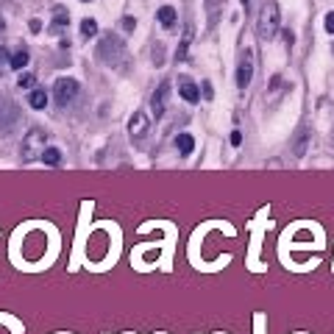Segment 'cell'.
<instances>
[{
	"label": "cell",
	"instance_id": "cell-1",
	"mask_svg": "<svg viewBox=\"0 0 334 334\" xmlns=\"http://www.w3.org/2000/svg\"><path fill=\"white\" fill-rule=\"evenodd\" d=\"M279 22H282V11H279L276 0H265L259 11V20H256V34L262 39H273L279 34Z\"/></svg>",
	"mask_w": 334,
	"mask_h": 334
},
{
	"label": "cell",
	"instance_id": "cell-2",
	"mask_svg": "<svg viewBox=\"0 0 334 334\" xmlns=\"http://www.w3.org/2000/svg\"><path fill=\"white\" fill-rule=\"evenodd\" d=\"M95 56H98V62L109 64V67H117V64L123 62V56H125L123 39L117 37V34H109V37H103V39H100V45H98V50H95Z\"/></svg>",
	"mask_w": 334,
	"mask_h": 334
},
{
	"label": "cell",
	"instance_id": "cell-3",
	"mask_svg": "<svg viewBox=\"0 0 334 334\" xmlns=\"http://www.w3.org/2000/svg\"><path fill=\"white\" fill-rule=\"evenodd\" d=\"M42 153H45V131L31 128L25 134V140H22V162H34Z\"/></svg>",
	"mask_w": 334,
	"mask_h": 334
},
{
	"label": "cell",
	"instance_id": "cell-4",
	"mask_svg": "<svg viewBox=\"0 0 334 334\" xmlns=\"http://www.w3.org/2000/svg\"><path fill=\"white\" fill-rule=\"evenodd\" d=\"M17 120H20V109L14 106V100L6 98V95H0V131L9 134Z\"/></svg>",
	"mask_w": 334,
	"mask_h": 334
},
{
	"label": "cell",
	"instance_id": "cell-5",
	"mask_svg": "<svg viewBox=\"0 0 334 334\" xmlns=\"http://www.w3.org/2000/svg\"><path fill=\"white\" fill-rule=\"evenodd\" d=\"M75 95H78V81L75 78H59L56 87H53V98H56V103H62V106H67Z\"/></svg>",
	"mask_w": 334,
	"mask_h": 334
},
{
	"label": "cell",
	"instance_id": "cell-6",
	"mask_svg": "<svg viewBox=\"0 0 334 334\" xmlns=\"http://www.w3.org/2000/svg\"><path fill=\"white\" fill-rule=\"evenodd\" d=\"M250 78H254V50L250 47H245V53H242L240 64H237V87L245 89Z\"/></svg>",
	"mask_w": 334,
	"mask_h": 334
},
{
	"label": "cell",
	"instance_id": "cell-7",
	"mask_svg": "<svg viewBox=\"0 0 334 334\" xmlns=\"http://www.w3.org/2000/svg\"><path fill=\"white\" fill-rule=\"evenodd\" d=\"M167 92H170V84H159V89L153 92V98H151V106H153V117H162L164 115V103H167Z\"/></svg>",
	"mask_w": 334,
	"mask_h": 334
},
{
	"label": "cell",
	"instance_id": "cell-8",
	"mask_svg": "<svg viewBox=\"0 0 334 334\" xmlns=\"http://www.w3.org/2000/svg\"><path fill=\"white\" fill-rule=\"evenodd\" d=\"M67 22H70L67 9H64V6H56V9H53V22L47 25V31H50L53 37H59V34H62L64 28H67Z\"/></svg>",
	"mask_w": 334,
	"mask_h": 334
},
{
	"label": "cell",
	"instance_id": "cell-9",
	"mask_svg": "<svg viewBox=\"0 0 334 334\" xmlns=\"http://www.w3.org/2000/svg\"><path fill=\"white\" fill-rule=\"evenodd\" d=\"M192 39H195V25L192 22H187V25H184V34H181V42H178V50H176L178 62L187 59V50H189V45H192Z\"/></svg>",
	"mask_w": 334,
	"mask_h": 334
},
{
	"label": "cell",
	"instance_id": "cell-10",
	"mask_svg": "<svg viewBox=\"0 0 334 334\" xmlns=\"http://www.w3.org/2000/svg\"><path fill=\"white\" fill-rule=\"evenodd\" d=\"M148 115L145 112H134L131 115V120H128V131H131V136H142V134H148Z\"/></svg>",
	"mask_w": 334,
	"mask_h": 334
},
{
	"label": "cell",
	"instance_id": "cell-11",
	"mask_svg": "<svg viewBox=\"0 0 334 334\" xmlns=\"http://www.w3.org/2000/svg\"><path fill=\"white\" fill-rule=\"evenodd\" d=\"M178 95H181L187 103H198L201 100V89H198V84L195 81H181L178 84Z\"/></svg>",
	"mask_w": 334,
	"mask_h": 334
},
{
	"label": "cell",
	"instance_id": "cell-12",
	"mask_svg": "<svg viewBox=\"0 0 334 334\" xmlns=\"http://www.w3.org/2000/svg\"><path fill=\"white\" fill-rule=\"evenodd\" d=\"M307 148H309V128L307 125H301V131H298V136H295V148H292V153L301 159L303 153H307Z\"/></svg>",
	"mask_w": 334,
	"mask_h": 334
},
{
	"label": "cell",
	"instance_id": "cell-13",
	"mask_svg": "<svg viewBox=\"0 0 334 334\" xmlns=\"http://www.w3.org/2000/svg\"><path fill=\"white\" fill-rule=\"evenodd\" d=\"M28 106L37 109V112L45 109V106H47V92H45V89H31V95H28Z\"/></svg>",
	"mask_w": 334,
	"mask_h": 334
},
{
	"label": "cell",
	"instance_id": "cell-14",
	"mask_svg": "<svg viewBox=\"0 0 334 334\" xmlns=\"http://www.w3.org/2000/svg\"><path fill=\"white\" fill-rule=\"evenodd\" d=\"M176 148H178V153H181V156H189V153H192V148H195V140L189 134H178L176 136Z\"/></svg>",
	"mask_w": 334,
	"mask_h": 334
},
{
	"label": "cell",
	"instance_id": "cell-15",
	"mask_svg": "<svg viewBox=\"0 0 334 334\" xmlns=\"http://www.w3.org/2000/svg\"><path fill=\"white\" fill-rule=\"evenodd\" d=\"M42 162H45L47 167H59V164H62V151H59V148H45Z\"/></svg>",
	"mask_w": 334,
	"mask_h": 334
},
{
	"label": "cell",
	"instance_id": "cell-16",
	"mask_svg": "<svg viewBox=\"0 0 334 334\" xmlns=\"http://www.w3.org/2000/svg\"><path fill=\"white\" fill-rule=\"evenodd\" d=\"M159 22H162L164 28H173L176 25V9H173V6H162V9H159Z\"/></svg>",
	"mask_w": 334,
	"mask_h": 334
},
{
	"label": "cell",
	"instance_id": "cell-17",
	"mask_svg": "<svg viewBox=\"0 0 334 334\" xmlns=\"http://www.w3.org/2000/svg\"><path fill=\"white\" fill-rule=\"evenodd\" d=\"M28 59H31V56H28V50H25V47H20L17 53H11V67L22 73V67L28 64Z\"/></svg>",
	"mask_w": 334,
	"mask_h": 334
},
{
	"label": "cell",
	"instance_id": "cell-18",
	"mask_svg": "<svg viewBox=\"0 0 334 334\" xmlns=\"http://www.w3.org/2000/svg\"><path fill=\"white\" fill-rule=\"evenodd\" d=\"M81 34H84V39H92L95 34H98V22L89 20V17L87 20H81Z\"/></svg>",
	"mask_w": 334,
	"mask_h": 334
},
{
	"label": "cell",
	"instance_id": "cell-19",
	"mask_svg": "<svg viewBox=\"0 0 334 334\" xmlns=\"http://www.w3.org/2000/svg\"><path fill=\"white\" fill-rule=\"evenodd\" d=\"M17 84H20V89H31L34 84H37V75H34V73H20Z\"/></svg>",
	"mask_w": 334,
	"mask_h": 334
},
{
	"label": "cell",
	"instance_id": "cell-20",
	"mask_svg": "<svg viewBox=\"0 0 334 334\" xmlns=\"http://www.w3.org/2000/svg\"><path fill=\"white\" fill-rule=\"evenodd\" d=\"M3 67H11V56L6 47H0V73H3Z\"/></svg>",
	"mask_w": 334,
	"mask_h": 334
},
{
	"label": "cell",
	"instance_id": "cell-21",
	"mask_svg": "<svg viewBox=\"0 0 334 334\" xmlns=\"http://www.w3.org/2000/svg\"><path fill=\"white\" fill-rule=\"evenodd\" d=\"M162 53H164V47H162V45H156V47H153V62H156V64H162V62H164V56H162Z\"/></svg>",
	"mask_w": 334,
	"mask_h": 334
},
{
	"label": "cell",
	"instance_id": "cell-22",
	"mask_svg": "<svg viewBox=\"0 0 334 334\" xmlns=\"http://www.w3.org/2000/svg\"><path fill=\"white\" fill-rule=\"evenodd\" d=\"M326 31L334 34V11H329V14H326Z\"/></svg>",
	"mask_w": 334,
	"mask_h": 334
},
{
	"label": "cell",
	"instance_id": "cell-23",
	"mask_svg": "<svg viewBox=\"0 0 334 334\" xmlns=\"http://www.w3.org/2000/svg\"><path fill=\"white\" fill-rule=\"evenodd\" d=\"M123 28H125V31H134V28H136V20H134V17H125V20H123Z\"/></svg>",
	"mask_w": 334,
	"mask_h": 334
},
{
	"label": "cell",
	"instance_id": "cell-24",
	"mask_svg": "<svg viewBox=\"0 0 334 334\" xmlns=\"http://www.w3.org/2000/svg\"><path fill=\"white\" fill-rule=\"evenodd\" d=\"M201 89H204V98H206V100H212V84L204 81V84H201Z\"/></svg>",
	"mask_w": 334,
	"mask_h": 334
},
{
	"label": "cell",
	"instance_id": "cell-25",
	"mask_svg": "<svg viewBox=\"0 0 334 334\" xmlns=\"http://www.w3.org/2000/svg\"><path fill=\"white\" fill-rule=\"evenodd\" d=\"M240 142H242V134L240 131H234V134H231V145H240Z\"/></svg>",
	"mask_w": 334,
	"mask_h": 334
},
{
	"label": "cell",
	"instance_id": "cell-26",
	"mask_svg": "<svg viewBox=\"0 0 334 334\" xmlns=\"http://www.w3.org/2000/svg\"><path fill=\"white\" fill-rule=\"evenodd\" d=\"M31 31H34V34L42 31V20H31Z\"/></svg>",
	"mask_w": 334,
	"mask_h": 334
},
{
	"label": "cell",
	"instance_id": "cell-27",
	"mask_svg": "<svg viewBox=\"0 0 334 334\" xmlns=\"http://www.w3.org/2000/svg\"><path fill=\"white\" fill-rule=\"evenodd\" d=\"M284 42H287V45H292V42H295V37H292V31H284Z\"/></svg>",
	"mask_w": 334,
	"mask_h": 334
},
{
	"label": "cell",
	"instance_id": "cell-28",
	"mask_svg": "<svg viewBox=\"0 0 334 334\" xmlns=\"http://www.w3.org/2000/svg\"><path fill=\"white\" fill-rule=\"evenodd\" d=\"M248 3H250V0H242V6H248Z\"/></svg>",
	"mask_w": 334,
	"mask_h": 334
},
{
	"label": "cell",
	"instance_id": "cell-29",
	"mask_svg": "<svg viewBox=\"0 0 334 334\" xmlns=\"http://www.w3.org/2000/svg\"><path fill=\"white\" fill-rule=\"evenodd\" d=\"M81 3H89V0H81Z\"/></svg>",
	"mask_w": 334,
	"mask_h": 334
}]
</instances>
